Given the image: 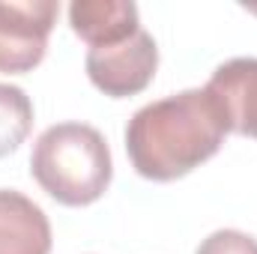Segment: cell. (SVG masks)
<instances>
[{
    "instance_id": "6da1fadb",
    "label": "cell",
    "mask_w": 257,
    "mask_h": 254,
    "mask_svg": "<svg viewBox=\"0 0 257 254\" xmlns=\"http://www.w3.org/2000/svg\"><path fill=\"white\" fill-rule=\"evenodd\" d=\"M227 120L218 99L203 90H183L144 105L126 126L132 168L156 183L186 177L224 144Z\"/></svg>"
},
{
    "instance_id": "7a4b0ae2",
    "label": "cell",
    "mask_w": 257,
    "mask_h": 254,
    "mask_svg": "<svg viewBox=\"0 0 257 254\" xmlns=\"http://www.w3.org/2000/svg\"><path fill=\"white\" fill-rule=\"evenodd\" d=\"M30 171L36 183L66 206L99 200L114 177L108 141L87 123H57L45 129L33 144Z\"/></svg>"
},
{
    "instance_id": "3957f363",
    "label": "cell",
    "mask_w": 257,
    "mask_h": 254,
    "mask_svg": "<svg viewBox=\"0 0 257 254\" xmlns=\"http://www.w3.org/2000/svg\"><path fill=\"white\" fill-rule=\"evenodd\" d=\"M60 3H0V72L21 75L42 63Z\"/></svg>"
},
{
    "instance_id": "277c9868",
    "label": "cell",
    "mask_w": 257,
    "mask_h": 254,
    "mask_svg": "<svg viewBox=\"0 0 257 254\" xmlns=\"http://www.w3.org/2000/svg\"><path fill=\"white\" fill-rule=\"evenodd\" d=\"M156 69H159V48H156V39L144 27L117 45L87 51L90 81L105 96H114V99L147 90L150 81L156 78Z\"/></svg>"
},
{
    "instance_id": "5b68a950",
    "label": "cell",
    "mask_w": 257,
    "mask_h": 254,
    "mask_svg": "<svg viewBox=\"0 0 257 254\" xmlns=\"http://www.w3.org/2000/svg\"><path fill=\"white\" fill-rule=\"evenodd\" d=\"M206 90L218 99L227 129L257 141V57H236L221 63Z\"/></svg>"
},
{
    "instance_id": "8992f818",
    "label": "cell",
    "mask_w": 257,
    "mask_h": 254,
    "mask_svg": "<svg viewBox=\"0 0 257 254\" xmlns=\"http://www.w3.org/2000/svg\"><path fill=\"white\" fill-rule=\"evenodd\" d=\"M69 24L90 48L117 45L141 30L132 0H75L69 6Z\"/></svg>"
},
{
    "instance_id": "52a82bcc",
    "label": "cell",
    "mask_w": 257,
    "mask_h": 254,
    "mask_svg": "<svg viewBox=\"0 0 257 254\" xmlns=\"http://www.w3.org/2000/svg\"><path fill=\"white\" fill-rule=\"evenodd\" d=\"M48 215L21 191L0 189V254H48Z\"/></svg>"
},
{
    "instance_id": "ba28073f",
    "label": "cell",
    "mask_w": 257,
    "mask_h": 254,
    "mask_svg": "<svg viewBox=\"0 0 257 254\" xmlns=\"http://www.w3.org/2000/svg\"><path fill=\"white\" fill-rule=\"evenodd\" d=\"M33 129V102L21 87L0 84V156L15 153Z\"/></svg>"
},
{
    "instance_id": "9c48e42d",
    "label": "cell",
    "mask_w": 257,
    "mask_h": 254,
    "mask_svg": "<svg viewBox=\"0 0 257 254\" xmlns=\"http://www.w3.org/2000/svg\"><path fill=\"white\" fill-rule=\"evenodd\" d=\"M194 254H257V239L242 230H215L197 245Z\"/></svg>"
}]
</instances>
